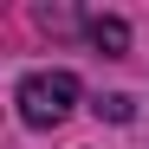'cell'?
<instances>
[{"label": "cell", "instance_id": "obj_2", "mask_svg": "<svg viewBox=\"0 0 149 149\" xmlns=\"http://www.w3.org/2000/svg\"><path fill=\"white\" fill-rule=\"evenodd\" d=\"M91 39H97V52H130V26H123V19H91Z\"/></svg>", "mask_w": 149, "mask_h": 149}, {"label": "cell", "instance_id": "obj_3", "mask_svg": "<svg viewBox=\"0 0 149 149\" xmlns=\"http://www.w3.org/2000/svg\"><path fill=\"white\" fill-rule=\"evenodd\" d=\"M97 110H104L110 123H130V97H104V104H97Z\"/></svg>", "mask_w": 149, "mask_h": 149}, {"label": "cell", "instance_id": "obj_1", "mask_svg": "<svg viewBox=\"0 0 149 149\" xmlns=\"http://www.w3.org/2000/svg\"><path fill=\"white\" fill-rule=\"evenodd\" d=\"M71 104H78V78H71V71H33V78H19V117H26L33 130L65 123Z\"/></svg>", "mask_w": 149, "mask_h": 149}]
</instances>
